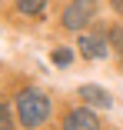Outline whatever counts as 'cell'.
<instances>
[{"label":"cell","instance_id":"1","mask_svg":"<svg viewBox=\"0 0 123 130\" xmlns=\"http://www.w3.org/2000/svg\"><path fill=\"white\" fill-rule=\"evenodd\" d=\"M17 113H20V123L23 127H40L50 113V100H47L40 90H23L17 97Z\"/></svg>","mask_w":123,"mask_h":130},{"label":"cell","instance_id":"2","mask_svg":"<svg viewBox=\"0 0 123 130\" xmlns=\"http://www.w3.org/2000/svg\"><path fill=\"white\" fill-rule=\"evenodd\" d=\"M93 13H96V0H73L63 10V27L67 30H83L93 20Z\"/></svg>","mask_w":123,"mask_h":130},{"label":"cell","instance_id":"3","mask_svg":"<svg viewBox=\"0 0 123 130\" xmlns=\"http://www.w3.org/2000/svg\"><path fill=\"white\" fill-rule=\"evenodd\" d=\"M63 130H100V120H96L93 110L80 107V110H70L63 120Z\"/></svg>","mask_w":123,"mask_h":130},{"label":"cell","instance_id":"4","mask_svg":"<svg viewBox=\"0 0 123 130\" xmlns=\"http://www.w3.org/2000/svg\"><path fill=\"white\" fill-rule=\"evenodd\" d=\"M80 97H83V103H93V107H110V93L103 87H96V84H83Z\"/></svg>","mask_w":123,"mask_h":130},{"label":"cell","instance_id":"5","mask_svg":"<svg viewBox=\"0 0 123 130\" xmlns=\"http://www.w3.org/2000/svg\"><path fill=\"white\" fill-rule=\"evenodd\" d=\"M80 54L90 57V60H103L107 57V47L100 37H80Z\"/></svg>","mask_w":123,"mask_h":130},{"label":"cell","instance_id":"6","mask_svg":"<svg viewBox=\"0 0 123 130\" xmlns=\"http://www.w3.org/2000/svg\"><path fill=\"white\" fill-rule=\"evenodd\" d=\"M43 4H47V0H17L20 13H40V10H43Z\"/></svg>","mask_w":123,"mask_h":130},{"label":"cell","instance_id":"7","mask_svg":"<svg viewBox=\"0 0 123 130\" xmlns=\"http://www.w3.org/2000/svg\"><path fill=\"white\" fill-rule=\"evenodd\" d=\"M50 60H53V63H60V67H67V63L73 60V54H70L67 47H60V50H53V54H50Z\"/></svg>","mask_w":123,"mask_h":130},{"label":"cell","instance_id":"8","mask_svg":"<svg viewBox=\"0 0 123 130\" xmlns=\"http://www.w3.org/2000/svg\"><path fill=\"white\" fill-rule=\"evenodd\" d=\"M110 43H113V50L123 57V27H113L110 30Z\"/></svg>","mask_w":123,"mask_h":130},{"label":"cell","instance_id":"9","mask_svg":"<svg viewBox=\"0 0 123 130\" xmlns=\"http://www.w3.org/2000/svg\"><path fill=\"white\" fill-rule=\"evenodd\" d=\"M0 130H13V123H10V113H7V107L0 103Z\"/></svg>","mask_w":123,"mask_h":130},{"label":"cell","instance_id":"10","mask_svg":"<svg viewBox=\"0 0 123 130\" xmlns=\"http://www.w3.org/2000/svg\"><path fill=\"white\" fill-rule=\"evenodd\" d=\"M113 7H116V13H123V0H113Z\"/></svg>","mask_w":123,"mask_h":130}]
</instances>
